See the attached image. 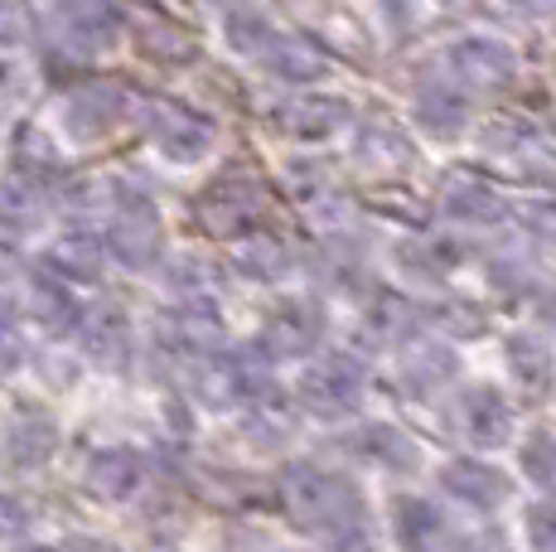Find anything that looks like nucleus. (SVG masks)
Returning a JSON list of instances; mask_svg holds the SVG:
<instances>
[{"mask_svg":"<svg viewBox=\"0 0 556 552\" xmlns=\"http://www.w3.org/2000/svg\"><path fill=\"white\" fill-rule=\"evenodd\" d=\"M382 518H388V538L397 552H451L455 543V514L441 494L392 490Z\"/></svg>","mask_w":556,"mask_h":552,"instance_id":"nucleus-5","label":"nucleus"},{"mask_svg":"<svg viewBox=\"0 0 556 552\" xmlns=\"http://www.w3.org/2000/svg\"><path fill=\"white\" fill-rule=\"evenodd\" d=\"M83 552H98V548H83Z\"/></svg>","mask_w":556,"mask_h":552,"instance_id":"nucleus-33","label":"nucleus"},{"mask_svg":"<svg viewBox=\"0 0 556 552\" xmlns=\"http://www.w3.org/2000/svg\"><path fill=\"white\" fill-rule=\"evenodd\" d=\"M35 218H39V204L29 189H20V185L0 189V223H5V228H29Z\"/></svg>","mask_w":556,"mask_h":552,"instance_id":"nucleus-26","label":"nucleus"},{"mask_svg":"<svg viewBox=\"0 0 556 552\" xmlns=\"http://www.w3.org/2000/svg\"><path fill=\"white\" fill-rule=\"evenodd\" d=\"M295 402L315 422H354L368 402V374L354 354L309 359L295 378Z\"/></svg>","mask_w":556,"mask_h":552,"instance_id":"nucleus-4","label":"nucleus"},{"mask_svg":"<svg viewBox=\"0 0 556 552\" xmlns=\"http://www.w3.org/2000/svg\"><path fill=\"white\" fill-rule=\"evenodd\" d=\"M334 552H378V543L368 538V528H354V534H339Z\"/></svg>","mask_w":556,"mask_h":552,"instance_id":"nucleus-30","label":"nucleus"},{"mask_svg":"<svg viewBox=\"0 0 556 552\" xmlns=\"http://www.w3.org/2000/svg\"><path fill=\"white\" fill-rule=\"evenodd\" d=\"M397 384L406 388V398H445L459 384V359L451 349V339L441 335H412L397 349Z\"/></svg>","mask_w":556,"mask_h":552,"instance_id":"nucleus-8","label":"nucleus"},{"mask_svg":"<svg viewBox=\"0 0 556 552\" xmlns=\"http://www.w3.org/2000/svg\"><path fill=\"white\" fill-rule=\"evenodd\" d=\"M319 335H325V311L309 296H286L271 315L262 321V349L266 359H305L319 349Z\"/></svg>","mask_w":556,"mask_h":552,"instance_id":"nucleus-9","label":"nucleus"},{"mask_svg":"<svg viewBox=\"0 0 556 552\" xmlns=\"http://www.w3.org/2000/svg\"><path fill=\"white\" fill-rule=\"evenodd\" d=\"M518 471L498 465L494 455L484 451H455L441 461L435 471V490L451 509L459 514H475V518H498L504 509L518 499Z\"/></svg>","mask_w":556,"mask_h":552,"instance_id":"nucleus-3","label":"nucleus"},{"mask_svg":"<svg viewBox=\"0 0 556 552\" xmlns=\"http://www.w3.org/2000/svg\"><path fill=\"white\" fill-rule=\"evenodd\" d=\"M102 242H53L49 272H63L68 281H92L102 272Z\"/></svg>","mask_w":556,"mask_h":552,"instance_id":"nucleus-23","label":"nucleus"},{"mask_svg":"<svg viewBox=\"0 0 556 552\" xmlns=\"http://www.w3.org/2000/svg\"><path fill=\"white\" fill-rule=\"evenodd\" d=\"M445 214H451L455 223H489L494 218V195L489 189H479V185H465V195H455L445 199Z\"/></svg>","mask_w":556,"mask_h":552,"instance_id":"nucleus-25","label":"nucleus"},{"mask_svg":"<svg viewBox=\"0 0 556 552\" xmlns=\"http://www.w3.org/2000/svg\"><path fill=\"white\" fill-rule=\"evenodd\" d=\"M29 291H35V315L49 330H73L78 325V301H73L68 281H59V272H39Z\"/></svg>","mask_w":556,"mask_h":552,"instance_id":"nucleus-20","label":"nucleus"},{"mask_svg":"<svg viewBox=\"0 0 556 552\" xmlns=\"http://www.w3.org/2000/svg\"><path fill=\"white\" fill-rule=\"evenodd\" d=\"M281 552H309V548H281Z\"/></svg>","mask_w":556,"mask_h":552,"instance_id":"nucleus-32","label":"nucleus"},{"mask_svg":"<svg viewBox=\"0 0 556 552\" xmlns=\"http://www.w3.org/2000/svg\"><path fill=\"white\" fill-rule=\"evenodd\" d=\"M412 335H421V305L397 291H372L358 311V339L368 349H402Z\"/></svg>","mask_w":556,"mask_h":552,"instance_id":"nucleus-11","label":"nucleus"},{"mask_svg":"<svg viewBox=\"0 0 556 552\" xmlns=\"http://www.w3.org/2000/svg\"><path fill=\"white\" fill-rule=\"evenodd\" d=\"M513 471L532 494H556V431L528 427L513 441Z\"/></svg>","mask_w":556,"mask_h":552,"instance_id":"nucleus-17","label":"nucleus"},{"mask_svg":"<svg viewBox=\"0 0 556 552\" xmlns=\"http://www.w3.org/2000/svg\"><path fill=\"white\" fill-rule=\"evenodd\" d=\"M25 552H68V548H25Z\"/></svg>","mask_w":556,"mask_h":552,"instance_id":"nucleus-31","label":"nucleus"},{"mask_svg":"<svg viewBox=\"0 0 556 552\" xmlns=\"http://www.w3.org/2000/svg\"><path fill=\"white\" fill-rule=\"evenodd\" d=\"M165 344L179 349L185 359H208L223 349V321L213 315V305L203 301H185L175 315H165Z\"/></svg>","mask_w":556,"mask_h":552,"instance_id":"nucleus-15","label":"nucleus"},{"mask_svg":"<svg viewBox=\"0 0 556 552\" xmlns=\"http://www.w3.org/2000/svg\"><path fill=\"white\" fill-rule=\"evenodd\" d=\"M445 431L459 451H508L518 441V407H513V392L494 378H459L445 392Z\"/></svg>","mask_w":556,"mask_h":552,"instance_id":"nucleus-2","label":"nucleus"},{"mask_svg":"<svg viewBox=\"0 0 556 552\" xmlns=\"http://www.w3.org/2000/svg\"><path fill=\"white\" fill-rule=\"evenodd\" d=\"M421 325H431V335H441V339H479L484 335V325H489V315L479 311V305H469V301H435V305H426L421 311Z\"/></svg>","mask_w":556,"mask_h":552,"instance_id":"nucleus-19","label":"nucleus"},{"mask_svg":"<svg viewBox=\"0 0 556 552\" xmlns=\"http://www.w3.org/2000/svg\"><path fill=\"white\" fill-rule=\"evenodd\" d=\"M262 218V195L248 179H228V185H213L199 199V223L213 238H248Z\"/></svg>","mask_w":556,"mask_h":552,"instance_id":"nucleus-12","label":"nucleus"},{"mask_svg":"<svg viewBox=\"0 0 556 552\" xmlns=\"http://www.w3.org/2000/svg\"><path fill=\"white\" fill-rule=\"evenodd\" d=\"M522 552H556V494H532L518 514Z\"/></svg>","mask_w":556,"mask_h":552,"instance_id":"nucleus-22","label":"nucleus"},{"mask_svg":"<svg viewBox=\"0 0 556 552\" xmlns=\"http://www.w3.org/2000/svg\"><path fill=\"white\" fill-rule=\"evenodd\" d=\"M498 359H504V378L508 392L528 402H547L556 388V344L542 330H508L504 344H498Z\"/></svg>","mask_w":556,"mask_h":552,"instance_id":"nucleus-7","label":"nucleus"},{"mask_svg":"<svg viewBox=\"0 0 556 552\" xmlns=\"http://www.w3.org/2000/svg\"><path fill=\"white\" fill-rule=\"evenodd\" d=\"M266 364L271 359L262 349H218V354L203 359L199 392L213 407H248L266 392Z\"/></svg>","mask_w":556,"mask_h":552,"instance_id":"nucleus-6","label":"nucleus"},{"mask_svg":"<svg viewBox=\"0 0 556 552\" xmlns=\"http://www.w3.org/2000/svg\"><path fill=\"white\" fill-rule=\"evenodd\" d=\"M106 252H112L116 262H126V267H136V272H146V267L160 262V252H165V233H160V218L146 199H136V204H126L122 214H116Z\"/></svg>","mask_w":556,"mask_h":552,"instance_id":"nucleus-13","label":"nucleus"},{"mask_svg":"<svg viewBox=\"0 0 556 552\" xmlns=\"http://www.w3.org/2000/svg\"><path fill=\"white\" fill-rule=\"evenodd\" d=\"M20 364V321H15V305L0 296V368H15Z\"/></svg>","mask_w":556,"mask_h":552,"instance_id":"nucleus-28","label":"nucleus"},{"mask_svg":"<svg viewBox=\"0 0 556 552\" xmlns=\"http://www.w3.org/2000/svg\"><path fill=\"white\" fill-rule=\"evenodd\" d=\"M232 267L248 276V281H256V286H276V281H286V276L295 272V258H291V248H286V242L252 238V242H242V248H238Z\"/></svg>","mask_w":556,"mask_h":552,"instance_id":"nucleus-18","label":"nucleus"},{"mask_svg":"<svg viewBox=\"0 0 556 552\" xmlns=\"http://www.w3.org/2000/svg\"><path fill=\"white\" fill-rule=\"evenodd\" d=\"M349 455L368 471H382V475H416L421 471V446L406 437L402 427L392 422H363L358 431H349Z\"/></svg>","mask_w":556,"mask_h":552,"instance_id":"nucleus-10","label":"nucleus"},{"mask_svg":"<svg viewBox=\"0 0 556 552\" xmlns=\"http://www.w3.org/2000/svg\"><path fill=\"white\" fill-rule=\"evenodd\" d=\"M402 267L421 286H441L465 258H455V242H402Z\"/></svg>","mask_w":556,"mask_h":552,"instance_id":"nucleus-21","label":"nucleus"},{"mask_svg":"<svg viewBox=\"0 0 556 552\" xmlns=\"http://www.w3.org/2000/svg\"><path fill=\"white\" fill-rule=\"evenodd\" d=\"M78 339L83 354L98 368H122L126 354H131V325H126V311L116 301H98L78 315Z\"/></svg>","mask_w":556,"mask_h":552,"instance_id":"nucleus-14","label":"nucleus"},{"mask_svg":"<svg viewBox=\"0 0 556 552\" xmlns=\"http://www.w3.org/2000/svg\"><path fill=\"white\" fill-rule=\"evenodd\" d=\"M451 552H522V548H513V543H504V538H498V524H479V528H465V534H459L455 528V543H451Z\"/></svg>","mask_w":556,"mask_h":552,"instance_id":"nucleus-27","label":"nucleus"},{"mask_svg":"<svg viewBox=\"0 0 556 552\" xmlns=\"http://www.w3.org/2000/svg\"><path fill=\"white\" fill-rule=\"evenodd\" d=\"M29 528V504L20 494H0V538H20Z\"/></svg>","mask_w":556,"mask_h":552,"instance_id":"nucleus-29","label":"nucleus"},{"mask_svg":"<svg viewBox=\"0 0 556 552\" xmlns=\"http://www.w3.org/2000/svg\"><path fill=\"white\" fill-rule=\"evenodd\" d=\"M146 485V461L126 446H112V451H98L88 465V490L106 499V504H126L136 499V490Z\"/></svg>","mask_w":556,"mask_h":552,"instance_id":"nucleus-16","label":"nucleus"},{"mask_svg":"<svg viewBox=\"0 0 556 552\" xmlns=\"http://www.w3.org/2000/svg\"><path fill=\"white\" fill-rule=\"evenodd\" d=\"M10 441H15V461L20 465H39L53 451V427L45 417H25V422H15Z\"/></svg>","mask_w":556,"mask_h":552,"instance_id":"nucleus-24","label":"nucleus"},{"mask_svg":"<svg viewBox=\"0 0 556 552\" xmlns=\"http://www.w3.org/2000/svg\"><path fill=\"white\" fill-rule=\"evenodd\" d=\"M276 499H281V514L291 518L301 534L339 538V534L363 528L358 485L339 471H325V465H309V461L286 465L281 485H276Z\"/></svg>","mask_w":556,"mask_h":552,"instance_id":"nucleus-1","label":"nucleus"}]
</instances>
